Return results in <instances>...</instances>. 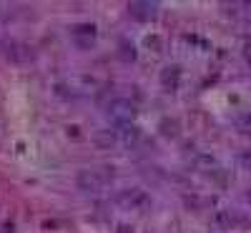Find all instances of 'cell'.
Segmentation results:
<instances>
[{"label": "cell", "mask_w": 251, "mask_h": 233, "mask_svg": "<svg viewBox=\"0 0 251 233\" xmlns=\"http://www.w3.org/2000/svg\"><path fill=\"white\" fill-rule=\"evenodd\" d=\"M108 118L118 125H126V123H131L133 118V105L128 100H113L108 105Z\"/></svg>", "instance_id": "1"}, {"label": "cell", "mask_w": 251, "mask_h": 233, "mask_svg": "<svg viewBox=\"0 0 251 233\" xmlns=\"http://www.w3.org/2000/svg\"><path fill=\"white\" fill-rule=\"evenodd\" d=\"M106 183H108V176L103 171H83L78 176V186L83 190H100Z\"/></svg>", "instance_id": "2"}]
</instances>
